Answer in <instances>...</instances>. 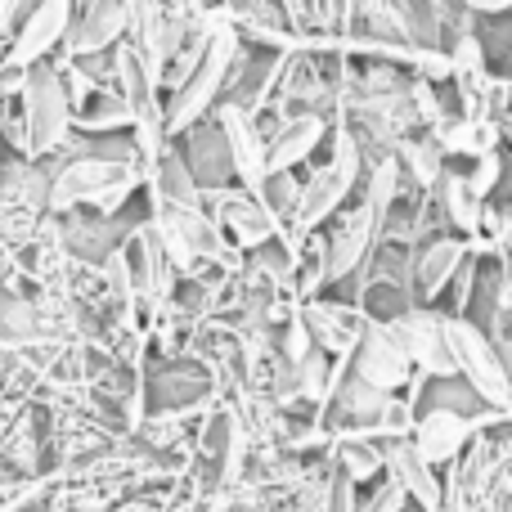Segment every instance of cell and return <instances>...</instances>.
<instances>
[{"mask_svg":"<svg viewBox=\"0 0 512 512\" xmlns=\"http://www.w3.org/2000/svg\"><path fill=\"white\" fill-rule=\"evenodd\" d=\"M499 153L495 149H486V153H477V167H472V176H468V185H472V194L486 203L490 194H495V185H499Z\"/></svg>","mask_w":512,"mask_h":512,"instance_id":"19","label":"cell"},{"mask_svg":"<svg viewBox=\"0 0 512 512\" xmlns=\"http://www.w3.org/2000/svg\"><path fill=\"white\" fill-rule=\"evenodd\" d=\"M234 54H239V36H234L230 27H216V32L207 36L198 63L189 68V77L176 86V99H171V108H167V131H189V126L212 108V99L221 95L225 77H230Z\"/></svg>","mask_w":512,"mask_h":512,"instance_id":"4","label":"cell"},{"mask_svg":"<svg viewBox=\"0 0 512 512\" xmlns=\"http://www.w3.org/2000/svg\"><path fill=\"white\" fill-rule=\"evenodd\" d=\"M221 135L230 149V167L239 176L243 189L261 194V185L270 180V140H261V131L252 126V113L243 104L221 108Z\"/></svg>","mask_w":512,"mask_h":512,"instance_id":"9","label":"cell"},{"mask_svg":"<svg viewBox=\"0 0 512 512\" xmlns=\"http://www.w3.org/2000/svg\"><path fill=\"white\" fill-rule=\"evenodd\" d=\"M459 265H463V243H459V239H436V243H427L423 256H418V265H414V288H418V297H423V301L441 297L445 283L459 274Z\"/></svg>","mask_w":512,"mask_h":512,"instance_id":"15","label":"cell"},{"mask_svg":"<svg viewBox=\"0 0 512 512\" xmlns=\"http://www.w3.org/2000/svg\"><path fill=\"white\" fill-rule=\"evenodd\" d=\"M445 212H450V221L459 225L463 234H477L486 212H481V198L472 194L468 176H445Z\"/></svg>","mask_w":512,"mask_h":512,"instance_id":"16","label":"cell"},{"mask_svg":"<svg viewBox=\"0 0 512 512\" xmlns=\"http://www.w3.org/2000/svg\"><path fill=\"white\" fill-rule=\"evenodd\" d=\"M382 216L373 212L369 203L351 207V212L337 216L333 234L324 239V270H328V283L333 279H346V274H355V265L369 256L373 248V234H378Z\"/></svg>","mask_w":512,"mask_h":512,"instance_id":"11","label":"cell"},{"mask_svg":"<svg viewBox=\"0 0 512 512\" xmlns=\"http://www.w3.org/2000/svg\"><path fill=\"white\" fill-rule=\"evenodd\" d=\"M68 18H72V0H36L27 9L23 27H18L14 45H9V63H18V68L41 63L68 36Z\"/></svg>","mask_w":512,"mask_h":512,"instance_id":"12","label":"cell"},{"mask_svg":"<svg viewBox=\"0 0 512 512\" xmlns=\"http://www.w3.org/2000/svg\"><path fill=\"white\" fill-rule=\"evenodd\" d=\"M18 122H23V153L27 158H41V153H54L63 140H68L72 126V95L59 81V72L45 68V63H32L23 90L14 99Z\"/></svg>","mask_w":512,"mask_h":512,"instance_id":"2","label":"cell"},{"mask_svg":"<svg viewBox=\"0 0 512 512\" xmlns=\"http://www.w3.org/2000/svg\"><path fill=\"white\" fill-rule=\"evenodd\" d=\"M203 207L212 212V221L221 225L225 243H230L234 252H261L279 239V221H274V212L265 207V198L252 194V189H221V185L203 189Z\"/></svg>","mask_w":512,"mask_h":512,"instance_id":"5","label":"cell"},{"mask_svg":"<svg viewBox=\"0 0 512 512\" xmlns=\"http://www.w3.org/2000/svg\"><path fill=\"white\" fill-rule=\"evenodd\" d=\"M481 423H486V418H468V414H459V409L432 405L427 414H418L409 445H414L432 468H441V463H459V454L468 450L472 432H481Z\"/></svg>","mask_w":512,"mask_h":512,"instance_id":"10","label":"cell"},{"mask_svg":"<svg viewBox=\"0 0 512 512\" xmlns=\"http://www.w3.org/2000/svg\"><path fill=\"white\" fill-rule=\"evenodd\" d=\"M441 144H427V140H409L405 149H400V158H405L409 176L418 180V185H436L441 180Z\"/></svg>","mask_w":512,"mask_h":512,"instance_id":"17","label":"cell"},{"mask_svg":"<svg viewBox=\"0 0 512 512\" xmlns=\"http://www.w3.org/2000/svg\"><path fill=\"white\" fill-rule=\"evenodd\" d=\"M396 189H400V162L382 158L378 167H373V176H369V194H364V203H369L378 216H387V207L396 203Z\"/></svg>","mask_w":512,"mask_h":512,"instance_id":"18","label":"cell"},{"mask_svg":"<svg viewBox=\"0 0 512 512\" xmlns=\"http://www.w3.org/2000/svg\"><path fill=\"white\" fill-rule=\"evenodd\" d=\"M301 319L315 333V346L328 351L333 360H351L355 346L364 342L373 319L364 315V306H351V301H328V297H306L301 301Z\"/></svg>","mask_w":512,"mask_h":512,"instance_id":"8","label":"cell"},{"mask_svg":"<svg viewBox=\"0 0 512 512\" xmlns=\"http://www.w3.org/2000/svg\"><path fill=\"white\" fill-rule=\"evenodd\" d=\"M140 167L122 158H72L63 162L50 176V212H77V207H90L95 216H117L126 207V198L140 185Z\"/></svg>","mask_w":512,"mask_h":512,"instance_id":"1","label":"cell"},{"mask_svg":"<svg viewBox=\"0 0 512 512\" xmlns=\"http://www.w3.org/2000/svg\"><path fill=\"white\" fill-rule=\"evenodd\" d=\"M319 140H324V117H315V113L288 117V122L274 131V140H270V176L274 171L301 167V162L319 149Z\"/></svg>","mask_w":512,"mask_h":512,"instance_id":"13","label":"cell"},{"mask_svg":"<svg viewBox=\"0 0 512 512\" xmlns=\"http://www.w3.org/2000/svg\"><path fill=\"white\" fill-rule=\"evenodd\" d=\"M454 68H477V63H481V45L477 41H472V36H463V41H459V50H454Z\"/></svg>","mask_w":512,"mask_h":512,"instance_id":"21","label":"cell"},{"mask_svg":"<svg viewBox=\"0 0 512 512\" xmlns=\"http://www.w3.org/2000/svg\"><path fill=\"white\" fill-rule=\"evenodd\" d=\"M351 373L360 382H369V387L387 391V396H396V391H405L409 382L418 378L414 360L405 355V346H400V337L391 333V324H369V333H364V342L355 346L351 360Z\"/></svg>","mask_w":512,"mask_h":512,"instance_id":"7","label":"cell"},{"mask_svg":"<svg viewBox=\"0 0 512 512\" xmlns=\"http://www.w3.org/2000/svg\"><path fill=\"white\" fill-rule=\"evenodd\" d=\"M391 333L400 337L405 355L414 360L418 378H459L454 351H450V342H445V315H441V310L409 306L405 315L391 319Z\"/></svg>","mask_w":512,"mask_h":512,"instance_id":"6","label":"cell"},{"mask_svg":"<svg viewBox=\"0 0 512 512\" xmlns=\"http://www.w3.org/2000/svg\"><path fill=\"white\" fill-rule=\"evenodd\" d=\"M477 9H486V14H504V9H512V0H472Z\"/></svg>","mask_w":512,"mask_h":512,"instance_id":"22","label":"cell"},{"mask_svg":"<svg viewBox=\"0 0 512 512\" xmlns=\"http://www.w3.org/2000/svg\"><path fill=\"white\" fill-rule=\"evenodd\" d=\"M405 499H409L405 490H400L396 481H387V486H382L369 504H360V512H400V508H405Z\"/></svg>","mask_w":512,"mask_h":512,"instance_id":"20","label":"cell"},{"mask_svg":"<svg viewBox=\"0 0 512 512\" xmlns=\"http://www.w3.org/2000/svg\"><path fill=\"white\" fill-rule=\"evenodd\" d=\"M126 23H131V0H95L68 45L77 54H90V50H99V45H113L117 36L126 32Z\"/></svg>","mask_w":512,"mask_h":512,"instance_id":"14","label":"cell"},{"mask_svg":"<svg viewBox=\"0 0 512 512\" xmlns=\"http://www.w3.org/2000/svg\"><path fill=\"white\" fill-rule=\"evenodd\" d=\"M445 342H450L459 378H468L472 396H481V405L512 414V369L504 364L499 346L463 315H445Z\"/></svg>","mask_w":512,"mask_h":512,"instance_id":"3","label":"cell"}]
</instances>
